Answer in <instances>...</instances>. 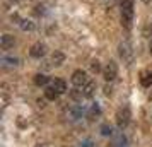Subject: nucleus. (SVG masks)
<instances>
[{"mask_svg":"<svg viewBox=\"0 0 152 147\" xmlns=\"http://www.w3.org/2000/svg\"><path fill=\"white\" fill-rule=\"evenodd\" d=\"M135 0H120V15H121V26L130 31L133 26V15H135Z\"/></svg>","mask_w":152,"mask_h":147,"instance_id":"f257e3e1","label":"nucleus"},{"mask_svg":"<svg viewBox=\"0 0 152 147\" xmlns=\"http://www.w3.org/2000/svg\"><path fill=\"white\" fill-rule=\"evenodd\" d=\"M130 118H132L130 108H128L126 105L121 106V108L116 111V125H118V128H125V127L130 123Z\"/></svg>","mask_w":152,"mask_h":147,"instance_id":"f03ea898","label":"nucleus"},{"mask_svg":"<svg viewBox=\"0 0 152 147\" xmlns=\"http://www.w3.org/2000/svg\"><path fill=\"white\" fill-rule=\"evenodd\" d=\"M87 82H91V77L84 72V70H75V72L72 74V84H74L75 89H82Z\"/></svg>","mask_w":152,"mask_h":147,"instance_id":"7ed1b4c3","label":"nucleus"},{"mask_svg":"<svg viewBox=\"0 0 152 147\" xmlns=\"http://www.w3.org/2000/svg\"><path fill=\"white\" fill-rule=\"evenodd\" d=\"M120 56H121L123 63H126V65H130L133 62V50H132V45L128 41L120 43Z\"/></svg>","mask_w":152,"mask_h":147,"instance_id":"20e7f679","label":"nucleus"},{"mask_svg":"<svg viewBox=\"0 0 152 147\" xmlns=\"http://www.w3.org/2000/svg\"><path fill=\"white\" fill-rule=\"evenodd\" d=\"M118 75V65L115 60H110L104 67V79L110 82V80H115V77Z\"/></svg>","mask_w":152,"mask_h":147,"instance_id":"39448f33","label":"nucleus"},{"mask_svg":"<svg viewBox=\"0 0 152 147\" xmlns=\"http://www.w3.org/2000/svg\"><path fill=\"white\" fill-rule=\"evenodd\" d=\"M45 53H46V46L43 43H34L29 50V55L33 58H41V56H45Z\"/></svg>","mask_w":152,"mask_h":147,"instance_id":"423d86ee","label":"nucleus"},{"mask_svg":"<svg viewBox=\"0 0 152 147\" xmlns=\"http://www.w3.org/2000/svg\"><path fill=\"white\" fill-rule=\"evenodd\" d=\"M50 87L55 89L58 94H63V92L67 91V82H65L63 79H53V80L50 82Z\"/></svg>","mask_w":152,"mask_h":147,"instance_id":"0eeeda50","label":"nucleus"},{"mask_svg":"<svg viewBox=\"0 0 152 147\" xmlns=\"http://www.w3.org/2000/svg\"><path fill=\"white\" fill-rule=\"evenodd\" d=\"M94 91H96V84L91 80V82H87V84L84 86L82 89H79V92L82 94V98L84 99H89V98H92V94H94Z\"/></svg>","mask_w":152,"mask_h":147,"instance_id":"6e6552de","label":"nucleus"},{"mask_svg":"<svg viewBox=\"0 0 152 147\" xmlns=\"http://www.w3.org/2000/svg\"><path fill=\"white\" fill-rule=\"evenodd\" d=\"M14 36H10V34H4L2 36V39H0V46H2V50H10L12 46H14Z\"/></svg>","mask_w":152,"mask_h":147,"instance_id":"1a4fd4ad","label":"nucleus"},{"mask_svg":"<svg viewBox=\"0 0 152 147\" xmlns=\"http://www.w3.org/2000/svg\"><path fill=\"white\" fill-rule=\"evenodd\" d=\"M140 82L144 87H151L152 86V70H147L142 74V77H140Z\"/></svg>","mask_w":152,"mask_h":147,"instance_id":"9d476101","label":"nucleus"},{"mask_svg":"<svg viewBox=\"0 0 152 147\" xmlns=\"http://www.w3.org/2000/svg\"><path fill=\"white\" fill-rule=\"evenodd\" d=\"M113 147H126V139H125V135H123V133H118L116 137H115Z\"/></svg>","mask_w":152,"mask_h":147,"instance_id":"9b49d317","label":"nucleus"},{"mask_svg":"<svg viewBox=\"0 0 152 147\" xmlns=\"http://www.w3.org/2000/svg\"><path fill=\"white\" fill-rule=\"evenodd\" d=\"M48 82H50V79L46 77L45 74H38V75L34 77V84L36 86H46Z\"/></svg>","mask_w":152,"mask_h":147,"instance_id":"f8f14e48","label":"nucleus"},{"mask_svg":"<svg viewBox=\"0 0 152 147\" xmlns=\"http://www.w3.org/2000/svg\"><path fill=\"white\" fill-rule=\"evenodd\" d=\"M45 96H46V99H50V101H55V99L58 98L60 94H58L55 89H51V87L48 86V87H46V91H45Z\"/></svg>","mask_w":152,"mask_h":147,"instance_id":"ddd939ff","label":"nucleus"},{"mask_svg":"<svg viewBox=\"0 0 152 147\" xmlns=\"http://www.w3.org/2000/svg\"><path fill=\"white\" fill-rule=\"evenodd\" d=\"M2 63H4V65H10V67H12V65H17V63H19V60H17L15 56H2Z\"/></svg>","mask_w":152,"mask_h":147,"instance_id":"4468645a","label":"nucleus"},{"mask_svg":"<svg viewBox=\"0 0 152 147\" xmlns=\"http://www.w3.org/2000/svg\"><path fill=\"white\" fill-rule=\"evenodd\" d=\"M21 28L24 29V31H33V29H34V24H33L31 21H22L21 22Z\"/></svg>","mask_w":152,"mask_h":147,"instance_id":"2eb2a0df","label":"nucleus"},{"mask_svg":"<svg viewBox=\"0 0 152 147\" xmlns=\"http://www.w3.org/2000/svg\"><path fill=\"white\" fill-rule=\"evenodd\" d=\"M53 62H55V65H62L60 62H63V55L62 53H55L53 55Z\"/></svg>","mask_w":152,"mask_h":147,"instance_id":"dca6fc26","label":"nucleus"},{"mask_svg":"<svg viewBox=\"0 0 152 147\" xmlns=\"http://www.w3.org/2000/svg\"><path fill=\"white\" fill-rule=\"evenodd\" d=\"M94 115H99V106H92V108H91V111H89V116L91 118H92V116H94Z\"/></svg>","mask_w":152,"mask_h":147,"instance_id":"f3484780","label":"nucleus"},{"mask_svg":"<svg viewBox=\"0 0 152 147\" xmlns=\"http://www.w3.org/2000/svg\"><path fill=\"white\" fill-rule=\"evenodd\" d=\"M101 130H103V135H111V127H108V125H103V128H101Z\"/></svg>","mask_w":152,"mask_h":147,"instance_id":"a211bd4d","label":"nucleus"},{"mask_svg":"<svg viewBox=\"0 0 152 147\" xmlns=\"http://www.w3.org/2000/svg\"><path fill=\"white\" fill-rule=\"evenodd\" d=\"M92 70H96V72L99 70V62H97V60L96 62H92Z\"/></svg>","mask_w":152,"mask_h":147,"instance_id":"6ab92c4d","label":"nucleus"},{"mask_svg":"<svg viewBox=\"0 0 152 147\" xmlns=\"http://www.w3.org/2000/svg\"><path fill=\"white\" fill-rule=\"evenodd\" d=\"M142 2H144V4H151V0H142Z\"/></svg>","mask_w":152,"mask_h":147,"instance_id":"aec40b11","label":"nucleus"},{"mask_svg":"<svg viewBox=\"0 0 152 147\" xmlns=\"http://www.w3.org/2000/svg\"><path fill=\"white\" fill-rule=\"evenodd\" d=\"M151 43H152V38H151Z\"/></svg>","mask_w":152,"mask_h":147,"instance_id":"412c9836","label":"nucleus"}]
</instances>
